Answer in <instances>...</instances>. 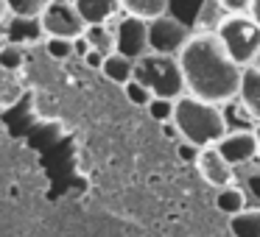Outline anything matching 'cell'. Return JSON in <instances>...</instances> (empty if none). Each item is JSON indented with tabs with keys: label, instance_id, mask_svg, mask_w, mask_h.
Instances as JSON below:
<instances>
[{
	"label": "cell",
	"instance_id": "cell-1",
	"mask_svg": "<svg viewBox=\"0 0 260 237\" xmlns=\"http://www.w3.org/2000/svg\"><path fill=\"white\" fill-rule=\"evenodd\" d=\"M176 62L185 78V95L213 106L238 98L243 70L226 56L215 34H193Z\"/></svg>",
	"mask_w": 260,
	"mask_h": 237
},
{
	"label": "cell",
	"instance_id": "cell-2",
	"mask_svg": "<svg viewBox=\"0 0 260 237\" xmlns=\"http://www.w3.org/2000/svg\"><path fill=\"white\" fill-rule=\"evenodd\" d=\"M174 126L185 142L193 148H213L226 137V117L221 106L196 101L190 95H182L174 103Z\"/></svg>",
	"mask_w": 260,
	"mask_h": 237
},
{
	"label": "cell",
	"instance_id": "cell-3",
	"mask_svg": "<svg viewBox=\"0 0 260 237\" xmlns=\"http://www.w3.org/2000/svg\"><path fill=\"white\" fill-rule=\"evenodd\" d=\"M135 81H140L154 98H162V101H179L185 95V78L176 59L148 53L135 64Z\"/></svg>",
	"mask_w": 260,
	"mask_h": 237
},
{
	"label": "cell",
	"instance_id": "cell-4",
	"mask_svg": "<svg viewBox=\"0 0 260 237\" xmlns=\"http://www.w3.org/2000/svg\"><path fill=\"white\" fill-rule=\"evenodd\" d=\"M218 42L224 45L226 56L241 70L252 67L260 53V28L246 17V14H226L224 23L215 31Z\"/></svg>",
	"mask_w": 260,
	"mask_h": 237
},
{
	"label": "cell",
	"instance_id": "cell-5",
	"mask_svg": "<svg viewBox=\"0 0 260 237\" xmlns=\"http://www.w3.org/2000/svg\"><path fill=\"white\" fill-rule=\"evenodd\" d=\"M190 36L193 34L179 20H174V14H165V17L148 23V53L165 59H179V53L185 51Z\"/></svg>",
	"mask_w": 260,
	"mask_h": 237
},
{
	"label": "cell",
	"instance_id": "cell-6",
	"mask_svg": "<svg viewBox=\"0 0 260 237\" xmlns=\"http://www.w3.org/2000/svg\"><path fill=\"white\" fill-rule=\"evenodd\" d=\"M40 25L45 31V36H56V40L73 42L79 36H84V23H81L76 6L68 3V0H53V3H48L42 17H40Z\"/></svg>",
	"mask_w": 260,
	"mask_h": 237
},
{
	"label": "cell",
	"instance_id": "cell-7",
	"mask_svg": "<svg viewBox=\"0 0 260 237\" xmlns=\"http://www.w3.org/2000/svg\"><path fill=\"white\" fill-rule=\"evenodd\" d=\"M115 28V53H120L129 62H140L148 56V23L135 20L129 14H120Z\"/></svg>",
	"mask_w": 260,
	"mask_h": 237
},
{
	"label": "cell",
	"instance_id": "cell-8",
	"mask_svg": "<svg viewBox=\"0 0 260 237\" xmlns=\"http://www.w3.org/2000/svg\"><path fill=\"white\" fill-rule=\"evenodd\" d=\"M215 151L224 156V162L230 165L232 170L249 165L254 156H257V137L249 129H238V131H226V137L215 145Z\"/></svg>",
	"mask_w": 260,
	"mask_h": 237
},
{
	"label": "cell",
	"instance_id": "cell-9",
	"mask_svg": "<svg viewBox=\"0 0 260 237\" xmlns=\"http://www.w3.org/2000/svg\"><path fill=\"white\" fill-rule=\"evenodd\" d=\"M196 168H199V173H202V179L207 181V184H213L215 190L232 187V181H235V170L224 162V156L215 151V145L213 148H202V151H199Z\"/></svg>",
	"mask_w": 260,
	"mask_h": 237
},
{
	"label": "cell",
	"instance_id": "cell-10",
	"mask_svg": "<svg viewBox=\"0 0 260 237\" xmlns=\"http://www.w3.org/2000/svg\"><path fill=\"white\" fill-rule=\"evenodd\" d=\"M3 31V42L14 48H25V45H37L45 42V31H42L40 20H20V17H6V23L0 25Z\"/></svg>",
	"mask_w": 260,
	"mask_h": 237
},
{
	"label": "cell",
	"instance_id": "cell-11",
	"mask_svg": "<svg viewBox=\"0 0 260 237\" xmlns=\"http://www.w3.org/2000/svg\"><path fill=\"white\" fill-rule=\"evenodd\" d=\"M76 12H79L84 28H92V25H109V20L120 14V3L118 0H79L73 3Z\"/></svg>",
	"mask_w": 260,
	"mask_h": 237
},
{
	"label": "cell",
	"instance_id": "cell-12",
	"mask_svg": "<svg viewBox=\"0 0 260 237\" xmlns=\"http://www.w3.org/2000/svg\"><path fill=\"white\" fill-rule=\"evenodd\" d=\"M238 101H241L243 112L260 126V70L246 67L241 73V90H238Z\"/></svg>",
	"mask_w": 260,
	"mask_h": 237
},
{
	"label": "cell",
	"instance_id": "cell-13",
	"mask_svg": "<svg viewBox=\"0 0 260 237\" xmlns=\"http://www.w3.org/2000/svg\"><path fill=\"white\" fill-rule=\"evenodd\" d=\"M120 12L143 23H154L168 14V0H120Z\"/></svg>",
	"mask_w": 260,
	"mask_h": 237
},
{
	"label": "cell",
	"instance_id": "cell-14",
	"mask_svg": "<svg viewBox=\"0 0 260 237\" xmlns=\"http://www.w3.org/2000/svg\"><path fill=\"white\" fill-rule=\"evenodd\" d=\"M226 12L221 6V0H202L196 14V23H193V34H215L218 25L224 23Z\"/></svg>",
	"mask_w": 260,
	"mask_h": 237
},
{
	"label": "cell",
	"instance_id": "cell-15",
	"mask_svg": "<svg viewBox=\"0 0 260 237\" xmlns=\"http://www.w3.org/2000/svg\"><path fill=\"white\" fill-rule=\"evenodd\" d=\"M101 73H104V78H107V81L126 87L132 78H135V62L123 59L120 53H109V56L104 59V64H101Z\"/></svg>",
	"mask_w": 260,
	"mask_h": 237
},
{
	"label": "cell",
	"instance_id": "cell-16",
	"mask_svg": "<svg viewBox=\"0 0 260 237\" xmlns=\"http://www.w3.org/2000/svg\"><path fill=\"white\" fill-rule=\"evenodd\" d=\"M232 237H260V209H243L235 218H230Z\"/></svg>",
	"mask_w": 260,
	"mask_h": 237
},
{
	"label": "cell",
	"instance_id": "cell-17",
	"mask_svg": "<svg viewBox=\"0 0 260 237\" xmlns=\"http://www.w3.org/2000/svg\"><path fill=\"white\" fill-rule=\"evenodd\" d=\"M84 40L90 45V51H98L101 56L115 53V28L112 25H92L84 28Z\"/></svg>",
	"mask_w": 260,
	"mask_h": 237
},
{
	"label": "cell",
	"instance_id": "cell-18",
	"mask_svg": "<svg viewBox=\"0 0 260 237\" xmlns=\"http://www.w3.org/2000/svg\"><path fill=\"white\" fill-rule=\"evenodd\" d=\"M215 207H218V212L235 218L238 212L246 209V192H243L241 187H235V184L224 187V190H218V195H215Z\"/></svg>",
	"mask_w": 260,
	"mask_h": 237
},
{
	"label": "cell",
	"instance_id": "cell-19",
	"mask_svg": "<svg viewBox=\"0 0 260 237\" xmlns=\"http://www.w3.org/2000/svg\"><path fill=\"white\" fill-rule=\"evenodd\" d=\"M9 6V17H20V20H40L45 12V0H6Z\"/></svg>",
	"mask_w": 260,
	"mask_h": 237
},
{
	"label": "cell",
	"instance_id": "cell-20",
	"mask_svg": "<svg viewBox=\"0 0 260 237\" xmlns=\"http://www.w3.org/2000/svg\"><path fill=\"white\" fill-rule=\"evenodd\" d=\"M45 53L56 62L73 59V42L70 40H56V36H45Z\"/></svg>",
	"mask_w": 260,
	"mask_h": 237
},
{
	"label": "cell",
	"instance_id": "cell-21",
	"mask_svg": "<svg viewBox=\"0 0 260 237\" xmlns=\"http://www.w3.org/2000/svg\"><path fill=\"white\" fill-rule=\"evenodd\" d=\"M123 95H126V101H129V103H135V106H143V109H146L148 103L154 101L151 92H148L146 87L140 84V81H135V78H132L129 84L123 87Z\"/></svg>",
	"mask_w": 260,
	"mask_h": 237
},
{
	"label": "cell",
	"instance_id": "cell-22",
	"mask_svg": "<svg viewBox=\"0 0 260 237\" xmlns=\"http://www.w3.org/2000/svg\"><path fill=\"white\" fill-rule=\"evenodd\" d=\"M243 192H246V198H254V201L260 204V168H249V165H243Z\"/></svg>",
	"mask_w": 260,
	"mask_h": 237
},
{
	"label": "cell",
	"instance_id": "cell-23",
	"mask_svg": "<svg viewBox=\"0 0 260 237\" xmlns=\"http://www.w3.org/2000/svg\"><path fill=\"white\" fill-rule=\"evenodd\" d=\"M23 59H25L23 48H14V45H6V42H3V48H0V67L17 70V67H23Z\"/></svg>",
	"mask_w": 260,
	"mask_h": 237
},
{
	"label": "cell",
	"instance_id": "cell-24",
	"mask_svg": "<svg viewBox=\"0 0 260 237\" xmlns=\"http://www.w3.org/2000/svg\"><path fill=\"white\" fill-rule=\"evenodd\" d=\"M174 103L176 101H162V98H154L146 109H148V114H151L157 123H171V120H174Z\"/></svg>",
	"mask_w": 260,
	"mask_h": 237
},
{
	"label": "cell",
	"instance_id": "cell-25",
	"mask_svg": "<svg viewBox=\"0 0 260 237\" xmlns=\"http://www.w3.org/2000/svg\"><path fill=\"white\" fill-rule=\"evenodd\" d=\"M179 156L185 159V162H196V159H199V148H193L190 142L182 140V142H179Z\"/></svg>",
	"mask_w": 260,
	"mask_h": 237
},
{
	"label": "cell",
	"instance_id": "cell-26",
	"mask_svg": "<svg viewBox=\"0 0 260 237\" xmlns=\"http://www.w3.org/2000/svg\"><path fill=\"white\" fill-rule=\"evenodd\" d=\"M104 59H107V56H101V53H98V51H90V53H87V56H84V64H87V67H90V70H101Z\"/></svg>",
	"mask_w": 260,
	"mask_h": 237
},
{
	"label": "cell",
	"instance_id": "cell-27",
	"mask_svg": "<svg viewBox=\"0 0 260 237\" xmlns=\"http://www.w3.org/2000/svg\"><path fill=\"white\" fill-rule=\"evenodd\" d=\"M246 17L252 20L254 25L260 28V0H249V9H246Z\"/></svg>",
	"mask_w": 260,
	"mask_h": 237
},
{
	"label": "cell",
	"instance_id": "cell-28",
	"mask_svg": "<svg viewBox=\"0 0 260 237\" xmlns=\"http://www.w3.org/2000/svg\"><path fill=\"white\" fill-rule=\"evenodd\" d=\"M87 53H90V45H87V40H84V36L73 40V56H81V59H84Z\"/></svg>",
	"mask_w": 260,
	"mask_h": 237
},
{
	"label": "cell",
	"instance_id": "cell-29",
	"mask_svg": "<svg viewBox=\"0 0 260 237\" xmlns=\"http://www.w3.org/2000/svg\"><path fill=\"white\" fill-rule=\"evenodd\" d=\"M162 131H165V137H168V140H179V131H176L174 120H171V123H162Z\"/></svg>",
	"mask_w": 260,
	"mask_h": 237
},
{
	"label": "cell",
	"instance_id": "cell-30",
	"mask_svg": "<svg viewBox=\"0 0 260 237\" xmlns=\"http://www.w3.org/2000/svg\"><path fill=\"white\" fill-rule=\"evenodd\" d=\"M6 17H9V6H6V0H0V25L6 23Z\"/></svg>",
	"mask_w": 260,
	"mask_h": 237
},
{
	"label": "cell",
	"instance_id": "cell-31",
	"mask_svg": "<svg viewBox=\"0 0 260 237\" xmlns=\"http://www.w3.org/2000/svg\"><path fill=\"white\" fill-rule=\"evenodd\" d=\"M254 137H257V159H260V126L254 129Z\"/></svg>",
	"mask_w": 260,
	"mask_h": 237
},
{
	"label": "cell",
	"instance_id": "cell-32",
	"mask_svg": "<svg viewBox=\"0 0 260 237\" xmlns=\"http://www.w3.org/2000/svg\"><path fill=\"white\" fill-rule=\"evenodd\" d=\"M252 67H257V70H260V53H257V59H254V64H252Z\"/></svg>",
	"mask_w": 260,
	"mask_h": 237
}]
</instances>
